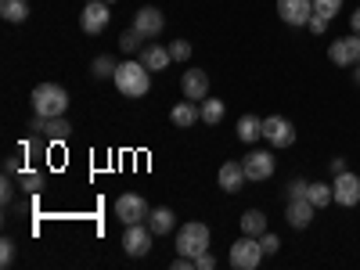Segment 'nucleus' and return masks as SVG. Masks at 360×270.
I'll return each mask as SVG.
<instances>
[{"label":"nucleus","instance_id":"1","mask_svg":"<svg viewBox=\"0 0 360 270\" xmlns=\"http://www.w3.org/2000/svg\"><path fill=\"white\" fill-rule=\"evenodd\" d=\"M112 83L123 98H144L148 90H152V69H148L144 62H123L115 69Z\"/></svg>","mask_w":360,"mask_h":270},{"label":"nucleus","instance_id":"2","mask_svg":"<svg viewBox=\"0 0 360 270\" xmlns=\"http://www.w3.org/2000/svg\"><path fill=\"white\" fill-rule=\"evenodd\" d=\"M29 101H33V112H37V115L54 119V115H65V108H69V90L58 86V83H40V86H33Z\"/></svg>","mask_w":360,"mask_h":270},{"label":"nucleus","instance_id":"3","mask_svg":"<svg viewBox=\"0 0 360 270\" xmlns=\"http://www.w3.org/2000/svg\"><path fill=\"white\" fill-rule=\"evenodd\" d=\"M176 256H198V252H205L209 249V227L202 224V220H191V224H184L176 231Z\"/></svg>","mask_w":360,"mask_h":270},{"label":"nucleus","instance_id":"4","mask_svg":"<svg viewBox=\"0 0 360 270\" xmlns=\"http://www.w3.org/2000/svg\"><path fill=\"white\" fill-rule=\"evenodd\" d=\"M263 245H259V238H252V234H242L238 242L231 245V252H227V259H231V266L234 270H256L259 263H263Z\"/></svg>","mask_w":360,"mask_h":270},{"label":"nucleus","instance_id":"5","mask_svg":"<svg viewBox=\"0 0 360 270\" xmlns=\"http://www.w3.org/2000/svg\"><path fill=\"white\" fill-rule=\"evenodd\" d=\"M112 4H105V0H94V4H86L83 11H79V29L86 37H98V33H105L108 29V22H112V11H108Z\"/></svg>","mask_w":360,"mask_h":270},{"label":"nucleus","instance_id":"6","mask_svg":"<svg viewBox=\"0 0 360 270\" xmlns=\"http://www.w3.org/2000/svg\"><path fill=\"white\" fill-rule=\"evenodd\" d=\"M152 238H155V231L148 224H130L127 234H123V252L134 256V259L148 256V252H152Z\"/></svg>","mask_w":360,"mask_h":270},{"label":"nucleus","instance_id":"7","mask_svg":"<svg viewBox=\"0 0 360 270\" xmlns=\"http://www.w3.org/2000/svg\"><path fill=\"white\" fill-rule=\"evenodd\" d=\"M148 213H152V209H148V202L141 195H119L115 198V217L127 227L130 224H148Z\"/></svg>","mask_w":360,"mask_h":270},{"label":"nucleus","instance_id":"8","mask_svg":"<svg viewBox=\"0 0 360 270\" xmlns=\"http://www.w3.org/2000/svg\"><path fill=\"white\" fill-rule=\"evenodd\" d=\"M263 137L274 148H288V144H295V127L285 115H270V119H263Z\"/></svg>","mask_w":360,"mask_h":270},{"label":"nucleus","instance_id":"9","mask_svg":"<svg viewBox=\"0 0 360 270\" xmlns=\"http://www.w3.org/2000/svg\"><path fill=\"white\" fill-rule=\"evenodd\" d=\"M278 15L285 25H310L314 0H278Z\"/></svg>","mask_w":360,"mask_h":270},{"label":"nucleus","instance_id":"10","mask_svg":"<svg viewBox=\"0 0 360 270\" xmlns=\"http://www.w3.org/2000/svg\"><path fill=\"white\" fill-rule=\"evenodd\" d=\"M332 195H335V202H339V205H360V176H356V173H349V169L335 173Z\"/></svg>","mask_w":360,"mask_h":270},{"label":"nucleus","instance_id":"11","mask_svg":"<svg viewBox=\"0 0 360 270\" xmlns=\"http://www.w3.org/2000/svg\"><path fill=\"white\" fill-rule=\"evenodd\" d=\"M134 29H137V33H141L144 40H155V37L162 33V29H166V18H162V11H159V8L148 4V8H141V11L134 15Z\"/></svg>","mask_w":360,"mask_h":270},{"label":"nucleus","instance_id":"12","mask_svg":"<svg viewBox=\"0 0 360 270\" xmlns=\"http://www.w3.org/2000/svg\"><path fill=\"white\" fill-rule=\"evenodd\" d=\"M328 58H332L335 65H360V37H342V40H332L328 47Z\"/></svg>","mask_w":360,"mask_h":270},{"label":"nucleus","instance_id":"13","mask_svg":"<svg viewBox=\"0 0 360 270\" xmlns=\"http://www.w3.org/2000/svg\"><path fill=\"white\" fill-rule=\"evenodd\" d=\"M180 94L188 101H205L209 98V76L202 69H184V76H180Z\"/></svg>","mask_w":360,"mask_h":270},{"label":"nucleus","instance_id":"14","mask_svg":"<svg viewBox=\"0 0 360 270\" xmlns=\"http://www.w3.org/2000/svg\"><path fill=\"white\" fill-rule=\"evenodd\" d=\"M242 166H245L249 180H270V176H274V155L259 152V148H252V152L242 159Z\"/></svg>","mask_w":360,"mask_h":270},{"label":"nucleus","instance_id":"15","mask_svg":"<svg viewBox=\"0 0 360 270\" xmlns=\"http://www.w3.org/2000/svg\"><path fill=\"white\" fill-rule=\"evenodd\" d=\"M314 213H317V205H314L310 198H288V205H285V220H288V227H295V231L310 227Z\"/></svg>","mask_w":360,"mask_h":270},{"label":"nucleus","instance_id":"16","mask_svg":"<svg viewBox=\"0 0 360 270\" xmlns=\"http://www.w3.org/2000/svg\"><path fill=\"white\" fill-rule=\"evenodd\" d=\"M29 127H33L37 134H44L47 141H65V137L72 134V127L65 123V115H54V119H44V115H37Z\"/></svg>","mask_w":360,"mask_h":270},{"label":"nucleus","instance_id":"17","mask_svg":"<svg viewBox=\"0 0 360 270\" xmlns=\"http://www.w3.org/2000/svg\"><path fill=\"white\" fill-rule=\"evenodd\" d=\"M217 180H220V188L227 191V195H238V191H242L245 188V166L242 162H224L220 166V173H217Z\"/></svg>","mask_w":360,"mask_h":270},{"label":"nucleus","instance_id":"18","mask_svg":"<svg viewBox=\"0 0 360 270\" xmlns=\"http://www.w3.org/2000/svg\"><path fill=\"white\" fill-rule=\"evenodd\" d=\"M169 123H173V127H180V130H188V127L202 123V105L184 98L180 105H173V112H169Z\"/></svg>","mask_w":360,"mask_h":270},{"label":"nucleus","instance_id":"19","mask_svg":"<svg viewBox=\"0 0 360 270\" xmlns=\"http://www.w3.org/2000/svg\"><path fill=\"white\" fill-rule=\"evenodd\" d=\"M141 62L152 69V72H166V65L173 62V54H169V47H162V44H144Z\"/></svg>","mask_w":360,"mask_h":270},{"label":"nucleus","instance_id":"20","mask_svg":"<svg viewBox=\"0 0 360 270\" xmlns=\"http://www.w3.org/2000/svg\"><path fill=\"white\" fill-rule=\"evenodd\" d=\"M148 227L155 231V238L159 234H169L173 227H176V213L169 205H159V209H152V213H148Z\"/></svg>","mask_w":360,"mask_h":270},{"label":"nucleus","instance_id":"21","mask_svg":"<svg viewBox=\"0 0 360 270\" xmlns=\"http://www.w3.org/2000/svg\"><path fill=\"white\" fill-rule=\"evenodd\" d=\"M259 137H263V119H256V115H242V119H238V141L256 144Z\"/></svg>","mask_w":360,"mask_h":270},{"label":"nucleus","instance_id":"22","mask_svg":"<svg viewBox=\"0 0 360 270\" xmlns=\"http://www.w3.org/2000/svg\"><path fill=\"white\" fill-rule=\"evenodd\" d=\"M0 18L11 22V25L25 22L29 18V0H0Z\"/></svg>","mask_w":360,"mask_h":270},{"label":"nucleus","instance_id":"23","mask_svg":"<svg viewBox=\"0 0 360 270\" xmlns=\"http://www.w3.org/2000/svg\"><path fill=\"white\" fill-rule=\"evenodd\" d=\"M263 231H266V213H259V209H245L242 213V234L259 238Z\"/></svg>","mask_w":360,"mask_h":270},{"label":"nucleus","instance_id":"24","mask_svg":"<svg viewBox=\"0 0 360 270\" xmlns=\"http://www.w3.org/2000/svg\"><path fill=\"white\" fill-rule=\"evenodd\" d=\"M307 198H310L317 209H324V205H332V202H335V195H332V184H321V180H310Z\"/></svg>","mask_w":360,"mask_h":270},{"label":"nucleus","instance_id":"25","mask_svg":"<svg viewBox=\"0 0 360 270\" xmlns=\"http://www.w3.org/2000/svg\"><path fill=\"white\" fill-rule=\"evenodd\" d=\"M202 105V123L205 127H217L220 119H224V101L220 98H205V101H198Z\"/></svg>","mask_w":360,"mask_h":270},{"label":"nucleus","instance_id":"26","mask_svg":"<svg viewBox=\"0 0 360 270\" xmlns=\"http://www.w3.org/2000/svg\"><path fill=\"white\" fill-rule=\"evenodd\" d=\"M115 69H119V62L112 54H98L94 62H90V72H94V79H108V76H115Z\"/></svg>","mask_w":360,"mask_h":270},{"label":"nucleus","instance_id":"27","mask_svg":"<svg viewBox=\"0 0 360 270\" xmlns=\"http://www.w3.org/2000/svg\"><path fill=\"white\" fill-rule=\"evenodd\" d=\"M339 11H342V0H314V15H321L328 22H332Z\"/></svg>","mask_w":360,"mask_h":270},{"label":"nucleus","instance_id":"28","mask_svg":"<svg viewBox=\"0 0 360 270\" xmlns=\"http://www.w3.org/2000/svg\"><path fill=\"white\" fill-rule=\"evenodd\" d=\"M18 184H22L25 191H40V184H44V173H33V169H22V173H18Z\"/></svg>","mask_w":360,"mask_h":270},{"label":"nucleus","instance_id":"29","mask_svg":"<svg viewBox=\"0 0 360 270\" xmlns=\"http://www.w3.org/2000/svg\"><path fill=\"white\" fill-rule=\"evenodd\" d=\"M141 40H144V37H141V33H137V29L130 25V29H127V33H123V37H119V47H123L127 54H134V51L141 47Z\"/></svg>","mask_w":360,"mask_h":270},{"label":"nucleus","instance_id":"30","mask_svg":"<svg viewBox=\"0 0 360 270\" xmlns=\"http://www.w3.org/2000/svg\"><path fill=\"white\" fill-rule=\"evenodd\" d=\"M169 54H173V62H188V58H191V44L188 40H173Z\"/></svg>","mask_w":360,"mask_h":270},{"label":"nucleus","instance_id":"31","mask_svg":"<svg viewBox=\"0 0 360 270\" xmlns=\"http://www.w3.org/2000/svg\"><path fill=\"white\" fill-rule=\"evenodd\" d=\"M259 245H263L266 256H274V252L281 249V238H278V234H270V231H263V234H259Z\"/></svg>","mask_w":360,"mask_h":270},{"label":"nucleus","instance_id":"32","mask_svg":"<svg viewBox=\"0 0 360 270\" xmlns=\"http://www.w3.org/2000/svg\"><path fill=\"white\" fill-rule=\"evenodd\" d=\"M11 263H15V242L4 238V242H0V266H11Z\"/></svg>","mask_w":360,"mask_h":270},{"label":"nucleus","instance_id":"33","mask_svg":"<svg viewBox=\"0 0 360 270\" xmlns=\"http://www.w3.org/2000/svg\"><path fill=\"white\" fill-rule=\"evenodd\" d=\"M195 266H198V270H213V266H217V256L205 249V252H198V256H195Z\"/></svg>","mask_w":360,"mask_h":270},{"label":"nucleus","instance_id":"34","mask_svg":"<svg viewBox=\"0 0 360 270\" xmlns=\"http://www.w3.org/2000/svg\"><path fill=\"white\" fill-rule=\"evenodd\" d=\"M307 188H310L307 180H292V184H288V191H285V195H288V198H307Z\"/></svg>","mask_w":360,"mask_h":270},{"label":"nucleus","instance_id":"35","mask_svg":"<svg viewBox=\"0 0 360 270\" xmlns=\"http://www.w3.org/2000/svg\"><path fill=\"white\" fill-rule=\"evenodd\" d=\"M324 29H328V18H321V15H314V18H310V33H317V37H321V33H324Z\"/></svg>","mask_w":360,"mask_h":270},{"label":"nucleus","instance_id":"36","mask_svg":"<svg viewBox=\"0 0 360 270\" xmlns=\"http://www.w3.org/2000/svg\"><path fill=\"white\" fill-rule=\"evenodd\" d=\"M0 198H4V205L15 198V188H11V180H4V184H0Z\"/></svg>","mask_w":360,"mask_h":270},{"label":"nucleus","instance_id":"37","mask_svg":"<svg viewBox=\"0 0 360 270\" xmlns=\"http://www.w3.org/2000/svg\"><path fill=\"white\" fill-rule=\"evenodd\" d=\"M4 173H22V162H18V159L11 155V159L4 162Z\"/></svg>","mask_w":360,"mask_h":270},{"label":"nucleus","instance_id":"38","mask_svg":"<svg viewBox=\"0 0 360 270\" xmlns=\"http://www.w3.org/2000/svg\"><path fill=\"white\" fill-rule=\"evenodd\" d=\"M349 25H353V33H356V37H360V8H356V11H353V15H349Z\"/></svg>","mask_w":360,"mask_h":270},{"label":"nucleus","instance_id":"39","mask_svg":"<svg viewBox=\"0 0 360 270\" xmlns=\"http://www.w3.org/2000/svg\"><path fill=\"white\" fill-rule=\"evenodd\" d=\"M346 169V159H332V173H342Z\"/></svg>","mask_w":360,"mask_h":270},{"label":"nucleus","instance_id":"40","mask_svg":"<svg viewBox=\"0 0 360 270\" xmlns=\"http://www.w3.org/2000/svg\"><path fill=\"white\" fill-rule=\"evenodd\" d=\"M353 79H356V83H360V69H356V72H353Z\"/></svg>","mask_w":360,"mask_h":270},{"label":"nucleus","instance_id":"41","mask_svg":"<svg viewBox=\"0 0 360 270\" xmlns=\"http://www.w3.org/2000/svg\"><path fill=\"white\" fill-rule=\"evenodd\" d=\"M105 4H115V0H105Z\"/></svg>","mask_w":360,"mask_h":270},{"label":"nucleus","instance_id":"42","mask_svg":"<svg viewBox=\"0 0 360 270\" xmlns=\"http://www.w3.org/2000/svg\"><path fill=\"white\" fill-rule=\"evenodd\" d=\"M86 4H94V0H86Z\"/></svg>","mask_w":360,"mask_h":270}]
</instances>
